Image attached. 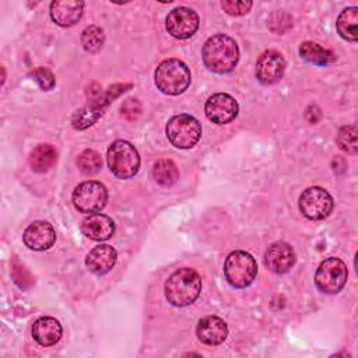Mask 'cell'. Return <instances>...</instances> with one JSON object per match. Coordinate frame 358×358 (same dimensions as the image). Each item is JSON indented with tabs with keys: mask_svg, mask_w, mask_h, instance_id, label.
Returning a JSON list of instances; mask_svg holds the SVG:
<instances>
[{
	"mask_svg": "<svg viewBox=\"0 0 358 358\" xmlns=\"http://www.w3.org/2000/svg\"><path fill=\"white\" fill-rule=\"evenodd\" d=\"M152 176L158 185H161L164 187H169L176 183V180L179 178V171L172 159L164 158L154 164Z\"/></svg>",
	"mask_w": 358,
	"mask_h": 358,
	"instance_id": "obj_24",
	"label": "cell"
},
{
	"mask_svg": "<svg viewBox=\"0 0 358 358\" xmlns=\"http://www.w3.org/2000/svg\"><path fill=\"white\" fill-rule=\"evenodd\" d=\"M32 77H34V80L36 81V84L41 87V90H43V91H49V90H52V88L55 87V83H56L55 76H53V73H52L49 69H46V67H38V69H35V70L32 71Z\"/></svg>",
	"mask_w": 358,
	"mask_h": 358,
	"instance_id": "obj_28",
	"label": "cell"
},
{
	"mask_svg": "<svg viewBox=\"0 0 358 358\" xmlns=\"http://www.w3.org/2000/svg\"><path fill=\"white\" fill-rule=\"evenodd\" d=\"M71 200L80 213L94 214L106 206L108 190L98 180H85L76 186Z\"/></svg>",
	"mask_w": 358,
	"mask_h": 358,
	"instance_id": "obj_9",
	"label": "cell"
},
{
	"mask_svg": "<svg viewBox=\"0 0 358 358\" xmlns=\"http://www.w3.org/2000/svg\"><path fill=\"white\" fill-rule=\"evenodd\" d=\"M294 263H295V252L285 242L271 243L264 253L266 267L275 274L287 273L294 266Z\"/></svg>",
	"mask_w": 358,
	"mask_h": 358,
	"instance_id": "obj_15",
	"label": "cell"
},
{
	"mask_svg": "<svg viewBox=\"0 0 358 358\" xmlns=\"http://www.w3.org/2000/svg\"><path fill=\"white\" fill-rule=\"evenodd\" d=\"M204 112L210 122L215 124H227L238 116L239 105L229 94L218 92L207 99Z\"/></svg>",
	"mask_w": 358,
	"mask_h": 358,
	"instance_id": "obj_12",
	"label": "cell"
},
{
	"mask_svg": "<svg viewBox=\"0 0 358 358\" xmlns=\"http://www.w3.org/2000/svg\"><path fill=\"white\" fill-rule=\"evenodd\" d=\"M200 18L197 13L189 7L173 8L165 20L166 31L176 39H187L199 29Z\"/></svg>",
	"mask_w": 358,
	"mask_h": 358,
	"instance_id": "obj_11",
	"label": "cell"
},
{
	"mask_svg": "<svg viewBox=\"0 0 358 358\" xmlns=\"http://www.w3.org/2000/svg\"><path fill=\"white\" fill-rule=\"evenodd\" d=\"M131 84H115L112 87H109L105 92H98L96 95L91 96L88 103L81 108L80 110H77V113H74L71 123L73 127L77 130H84L90 126H92L103 113V110L109 106V103L117 98L120 94H123L124 91H127V88H130Z\"/></svg>",
	"mask_w": 358,
	"mask_h": 358,
	"instance_id": "obj_4",
	"label": "cell"
},
{
	"mask_svg": "<svg viewBox=\"0 0 358 358\" xmlns=\"http://www.w3.org/2000/svg\"><path fill=\"white\" fill-rule=\"evenodd\" d=\"M57 161V152L50 144H39L36 145L28 158V162L35 172H46L49 171Z\"/></svg>",
	"mask_w": 358,
	"mask_h": 358,
	"instance_id": "obj_21",
	"label": "cell"
},
{
	"mask_svg": "<svg viewBox=\"0 0 358 358\" xmlns=\"http://www.w3.org/2000/svg\"><path fill=\"white\" fill-rule=\"evenodd\" d=\"M22 241L31 250H46L53 246L56 241V232L52 224L48 221H34L25 228Z\"/></svg>",
	"mask_w": 358,
	"mask_h": 358,
	"instance_id": "obj_14",
	"label": "cell"
},
{
	"mask_svg": "<svg viewBox=\"0 0 358 358\" xmlns=\"http://www.w3.org/2000/svg\"><path fill=\"white\" fill-rule=\"evenodd\" d=\"M166 137L176 148H192L201 137L200 122L187 113H179L172 116L166 123Z\"/></svg>",
	"mask_w": 358,
	"mask_h": 358,
	"instance_id": "obj_7",
	"label": "cell"
},
{
	"mask_svg": "<svg viewBox=\"0 0 358 358\" xmlns=\"http://www.w3.org/2000/svg\"><path fill=\"white\" fill-rule=\"evenodd\" d=\"M84 3L77 0H56L50 3V17L60 27H71L83 15Z\"/></svg>",
	"mask_w": 358,
	"mask_h": 358,
	"instance_id": "obj_18",
	"label": "cell"
},
{
	"mask_svg": "<svg viewBox=\"0 0 358 358\" xmlns=\"http://www.w3.org/2000/svg\"><path fill=\"white\" fill-rule=\"evenodd\" d=\"M201 57L208 70L218 74H225L236 67L239 60V49L231 36L225 34H215L204 42Z\"/></svg>",
	"mask_w": 358,
	"mask_h": 358,
	"instance_id": "obj_1",
	"label": "cell"
},
{
	"mask_svg": "<svg viewBox=\"0 0 358 358\" xmlns=\"http://www.w3.org/2000/svg\"><path fill=\"white\" fill-rule=\"evenodd\" d=\"M285 71V60L277 50L263 52L256 62V77L262 84H274L280 81Z\"/></svg>",
	"mask_w": 358,
	"mask_h": 358,
	"instance_id": "obj_13",
	"label": "cell"
},
{
	"mask_svg": "<svg viewBox=\"0 0 358 358\" xmlns=\"http://www.w3.org/2000/svg\"><path fill=\"white\" fill-rule=\"evenodd\" d=\"M331 194L319 186L308 187L299 196V210L309 220H324L333 211Z\"/></svg>",
	"mask_w": 358,
	"mask_h": 358,
	"instance_id": "obj_10",
	"label": "cell"
},
{
	"mask_svg": "<svg viewBox=\"0 0 358 358\" xmlns=\"http://www.w3.org/2000/svg\"><path fill=\"white\" fill-rule=\"evenodd\" d=\"M157 88L166 95H179L190 85V70L179 59H166L161 62L154 74Z\"/></svg>",
	"mask_w": 358,
	"mask_h": 358,
	"instance_id": "obj_3",
	"label": "cell"
},
{
	"mask_svg": "<svg viewBox=\"0 0 358 358\" xmlns=\"http://www.w3.org/2000/svg\"><path fill=\"white\" fill-rule=\"evenodd\" d=\"M165 296L173 306H187L193 303L201 291V278L190 267H182L173 271L165 281Z\"/></svg>",
	"mask_w": 358,
	"mask_h": 358,
	"instance_id": "obj_2",
	"label": "cell"
},
{
	"mask_svg": "<svg viewBox=\"0 0 358 358\" xmlns=\"http://www.w3.org/2000/svg\"><path fill=\"white\" fill-rule=\"evenodd\" d=\"M337 145L340 150L348 154H357L358 151V140H357V127L354 124L343 126L337 134Z\"/></svg>",
	"mask_w": 358,
	"mask_h": 358,
	"instance_id": "obj_26",
	"label": "cell"
},
{
	"mask_svg": "<svg viewBox=\"0 0 358 358\" xmlns=\"http://www.w3.org/2000/svg\"><path fill=\"white\" fill-rule=\"evenodd\" d=\"M224 274L231 287L246 288L257 275V263L250 253L235 250L231 252L225 259Z\"/></svg>",
	"mask_w": 358,
	"mask_h": 358,
	"instance_id": "obj_5",
	"label": "cell"
},
{
	"mask_svg": "<svg viewBox=\"0 0 358 358\" xmlns=\"http://www.w3.org/2000/svg\"><path fill=\"white\" fill-rule=\"evenodd\" d=\"M62 324L50 316H42L32 324L34 340L42 347L55 345L62 337Z\"/></svg>",
	"mask_w": 358,
	"mask_h": 358,
	"instance_id": "obj_20",
	"label": "cell"
},
{
	"mask_svg": "<svg viewBox=\"0 0 358 358\" xmlns=\"http://www.w3.org/2000/svg\"><path fill=\"white\" fill-rule=\"evenodd\" d=\"M116 259L117 253L110 245H99L90 250L85 257V264L91 273L101 275L112 270Z\"/></svg>",
	"mask_w": 358,
	"mask_h": 358,
	"instance_id": "obj_19",
	"label": "cell"
},
{
	"mask_svg": "<svg viewBox=\"0 0 358 358\" xmlns=\"http://www.w3.org/2000/svg\"><path fill=\"white\" fill-rule=\"evenodd\" d=\"M299 55L303 60L316 64V66H326L330 64L333 62H336V55L324 48H322L320 45L306 41L302 42L299 46Z\"/></svg>",
	"mask_w": 358,
	"mask_h": 358,
	"instance_id": "obj_23",
	"label": "cell"
},
{
	"mask_svg": "<svg viewBox=\"0 0 358 358\" xmlns=\"http://www.w3.org/2000/svg\"><path fill=\"white\" fill-rule=\"evenodd\" d=\"M252 6H253L252 1H222L221 3V7L224 8V11L235 17L245 15L246 13H249Z\"/></svg>",
	"mask_w": 358,
	"mask_h": 358,
	"instance_id": "obj_29",
	"label": "cell"
},
{
	"mask_svg": "<svg viewBox=\"0 0 358 358\" xmlns=\"http://www.w3.org/2000/svg\"><path fill=\"white\" fill-rule=\"evenodd\" d=\"M196 334L203 344L218 345L227 338L228 326L218 316H206L199 320Z\"/></svg>",
	"mask_w": 358,
	"mask_h": 358,
	"instance_id": "obj_17",
	"label": "cell"
},
{
	"mask_svg": "<svg viewBox=\"0 0 358 358\" xmlns=\"http://www.w3.org/2000/svg\"><path fill=\"white\" fill-rule=\"evenodd\" d=\"M357 24H358V7L355 6L347 7L337 17V22H336L337 32L343 39L355 42L358 39Z\"/></svg>",
	"mask_w": 358,
	"mask_h": 358,
	"instance_id": "obj_22",
	"label": "cell"
},
{
	"mask_svg": "<svg viewBox=\"0 0 358 358\" xmlns=\"http://www.w3.org/2000/svg\"><path fill=\"white\" fill-rule=\"evenodd\" d=\"M81 232L92 241L103 242V241H108L113 235L115 222L106 214L94 213V214L87 215L81 221Z\"/></svg>",
	"mask_w": 358,
	"mask_h": 358,
	"instance_id": "obj_16",
	"label": "cell"
},
{
	"mask_svg": "<svg viewBox=\"0 0 358 358\" xmlns=\"http://www.w3.org/2000/svg\"><path fill=\"white\" fill-rule=\"evenodd\" d=\"M347 278V264L338 257H327L316 270L315 284L323 294H337L344 288Z\"/></svg>",
	"mask_w": 358,
	"mask_h": 358,
	"instance_id": "obj_8",
	"label": "cell"
},
{
	"mask_svg": "<svg viewBox=\"0 0 358 358\" xmlns=\"http://www.w3.org/2000/svg\"><path fill=\"white\" fill-rule=\"evenodd\" d=\"M77 165L85 175H94L102 168V158L95 150H84L78 158Z\"/></svg>",
	"mask_w": 358,
	"mask_h": 358,
	"instance_id": "obj_27",
	"label": "cell"
},
{
	"mask_svg": "<svg viewBox=\"0 0 358 358\" xmlns=\"http://www.w3.org/2000/svg\"><path fill=\"white\" fill-rule=\"evenodd\" d=\"M120 110H122V115H124L126 117L134 119V117H137V115H140L141 106H140V103L137 102V99L130 98V99H127V101L122 105Z\"/></svg>",
	"mask_w": 358,
	"mask_h": 358,
	"instance_id": "obj_30",
	"label": "cell"
},
{
	"mask_svg": "<svg viewBox=\"0 0 358 358\" xmlns=\"http://www.w3.org/2000/svg\"><path fill=\"white\" fill-rule=\"evenodd\" d=\"M105 42V35L102 28L96 25L87 27L81 34V45L90 53H96L101 50Z\"/></svg>",
	"mask_w": 358,
	"mask_h": 358,
	"instance_id": "obj_25",
	"label": "cell"
},
{
	"mask_svg": "<svg viewBox=\"0 0 358 358\" xmlns=\"http://www.w3.org/2000/svg\"><path fill=\"white\" fill-rule=\"evenodd\" d=\"M106 161L110 172L120 179L133 178L140 168V155L126 140H116L109 145Z\"/></svg>",
	"mask_w": 358,
	"mask_h": 358,
	"instance_id": "obj_6",
	"label": "cell"
}]
</instances>
